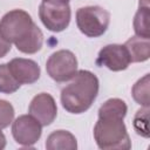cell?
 <instances>
[{"label":"cell","instance_id":"cell-2","mask_svg":"<svg viewBox=\"0 0 150 150\" xmlns=\"http://www.w3.org/2000/svg\"><path fill=\"white\" fill-rule=\"evenodd\" d=\"M94 138L103 150H129L131 141L123 118H98L94 127Z\"/></svg>","mask_w":150,"mask_h":150},{"label":"cell","instance_id":"cell-6","mask_svg":"<svg viewBox=\"0 0 150 150\" xmlns=\"http://www.w3.org/2000/svg\"><path fill=\"white\" fill-rule=\"evenodd\" d=\"M47 74L55 82H66L77 73V59L68 49H60L53 53L46 62Z\"/></svg>","mask_w":150,"mask_h":150},{"label":"cell","instance_id":"cell-13","mask_svg":"<svg viewBox=\"0 0 150 150\" xmlns=\"http://www.w3.org/2000/svg\"><path fill=\"white\" fill-rule=\"evenodd\" d=\"M134 30L137 36L150 39V6L149 0H139V7L134 16Z\"/></svg>","mask_w":150,"mask_h":150},{"label":"cell","instance_id":"cell-5","mask_svg":"<svg viewBox=\"0 0 150 150\" xmlns=\"http://www.w3.org/2000/svg\"><path fill=\"white\" fill-rule=\"evenodd\" d=\"M39 16L48 30L59 33L69 26L71 11L68 2L46 0L39 6Z\"/></svg>","mask_w":150,"mask_h":150},{"label":"cell","instance_id":"cell-9","mask_svg":"<svg viewBox=\"0 0 150 150\" xmlns=\"http://www.w3.org/2000/svg\"><path fill=\"white\" fill-rule=\"evenodd\" d=\"M29 115L38 120L42 127H47L54 122L57 115V107L54 97L47 93H40L33 97L28 108Z\"/></svg>","mask_w":150,"mask_h":150},{"label":"cell","instance_id":"cell-8","mask_svg":"<svg viewBox=\"0 0 150 150\" xmlns=\"http://www.w3.org/2000/svg\"><path fill=\"white\" fill-rule=\"evenodd\" d=\"M131 60L124 45L111 43L104 46L97 55L96 64L98 67H107L112 71H121L129 67Z\"/></svg>","mask_w":150,"mask_h":150},{"label":"cell","instance_id":"cell-14","mask_svg":"<svg viewBox=\"0 0 150 150\" xmlns=\"http://www.w3.org/2000/svg\"><path fill=\"white\" fill-rule=\"evenodd\" d=\"M43 43V34L41 29L35 25L32 32L20 42L15 43V47L19 52L25 54H35L38 53Z\"/></svg>","mask_w":150,"mask_h":150},{"label":"cell","instance_id":"cell-18","mask_svg":"<svg viewBox=\"0 0 150 150\" xmlns=\"http://www.w3.org/2000/svg\"><path fill=\"white\" fill-rule=\"evenodd\" d=\"M134 129L137 135L148 138L149 137V107H143L135 114Z\"/></svg>","mask_w":150,"mask_h":150},{"label":"cell","instance_id":"cell-21","mask_svg":"<svg viewBox=\"0 0 150 150\" xmlns=\"http://www.w3.org/2000/svg\"><path fill=\"white\" fill-rule=\"evenodd\" d=\"M5 146H6V137H5L4 132H2L1 129H0V150L4 149Z\"/></svg>","mask_w":150,"mask_h":150},{"label":"cell","instance_id":"cell-22","mask_svg":"<svg viewBox=\"0 0 150 150\" xmlns=\"http://www.w3.org/2000/svg\"><path fill=\"white\" fill-rule=\"evenodd\" d=\"M42 1H46V0H42ZM55 1H62V2H69L70 0H55Z\"/></svg>","mask_w":150,"mask_h":150},{"label":"cell","instance_id":"cell-17","mask_svg":"<svg viewBox=\"0 0 150 150\" xmlns=\"http://www.w3.org/2000/svg\"><path fill=\"white\" fill-rule=\"evenodd\" d=\"M20 83L12 75L8 64H0V93L4 94H13L20 88Z\"/></svg>","mask_w":150,"mask_h":150},{"label":"cell","instance_id":"cell-7","mask_svg":"<svg viewBox=\"0 0 150 150\" xmlns=\"http://www.w3.org/2000/svg\"><path fill=\"white\" fill-rule=\"evenodd\" d=\"M42 125L32 115H21L12 124V135L22 146L34 145L41 137Z\"/></svg>","mask_w":150,"mask_h":150},{"label":"cell","instance_id":"cell-3","mask_svg":"<svg viewBox=\"0 0 150 150\" xmlns=\"http://www.w3.org/2000/svg\"><path fill=\"white\" fill-rule=\"evenodd\" d=\"M35 26L32 16L23 9L7 12L0 20V34L9 43H18L23 40Z\"/></svg>","mask_w":150,"mask_h":150},{"label":"cell","instance_id":"cell-10","mask_svg":"<svg viewBox=\"0 0 150 150\" xmlns=\"http://www.w3.org/2000/svg\"><path fill=\"white\" fill-rule=\"evenodd\" d=\"M7 64L12 75L20 84H32L40 79V67L33 60L15 57Z\"/></svg>","mask_w":150,"mask_h":150},{"label":"cell","instance_id":"cell-1","mask_svg":"<svg viewBox=\"0 0 150 150\" xmlns=\"http://www.w3.org/2000/svg\"><path fill=\"white\" fill-rule=\"evenodd\" d=\"M98 79L89 70H79L71 81L61 90L62 107L70 114L87 111L98 94Z\"/></svg>","mask_w":150,"mask_h":150},{"label":"cell","instance_id":"cell-15","mask_svg":"<svg viewBox=\"0 0 150 150\" xmlns=\"http://www.w3.org/2000/svg\"><path fill=\"white\" fill-rule=\"evenodd\" d=\"M128 111V107L125 102L121 98H109L98 109V118L107 117H117L124 118Z\"/></svg>","mask_w":150,"mask_h":150},{"label":"cell","instance_id":"cell-11","mask_svg":"<svg viewBox=\"0 0 150 150\" xmlns=\"http://www.w3.org/2000/svg\"><path fill=\"white\" fill-rule=\"evenodd\" d=\"M76 148L75 136L67 130H55L46 139L47 150H75Z\"/></svg>","mask_w":150,"mask_h":150},{"label":"cell","instance_id":"cell-16","mask_svg":"<svg viewBox=\"0 0 150 150\" xmlns=\"http://www.w3.org/2000/svg\"><path fill=\"white\" fill-rule=\"evenodd\" d=\"M131 94L136 103L142 107H149V74H145L134 84Z\"/></svg>","mask_w":150,"mask_h":150},{"label":"cell","instance_id":"cell-19","mask_svg":"<svg viewBox=\"0 0 150 150\" xmlns=\"http://www.w3.org/2000/svg\"><path fill=\"white\" fill-rule=\"evenodd\" d=\"M14 118V108L13 105L6 101L0 100V129L7 128Z\"/></svg>","mask_w":150,"mask_h":150},{"label":"cell","instance_id":"cell-20","mask_svg":"<svg viewBox=\"0 0 150 150\" xmlns=\"http://www.w3.org/2000/svg\"><path fill=\"white\" fill-rule=\"evenodd\" d=\"M11 48H12V43H9L8 41H6L2 38V35L0 34V59L4 57V56H6L7 53L11 50Z\"/></svg>","mask_w":150,"mask_h":150},{"label":"cell","instance_id":"cell-12","mask_svg":"<svg viewBox=\"0 0 150 150\" xmlns=\"http://www.w3.org/2000/svg\"><path fill=\"white\" fill-rule=\"evenodd\" d=\"M131 62H144L150 57V40L141 36H132L124 43Z\"/></svg>","mask_w":150,"mask_h":150},{"label":"cell","instance_id":"cell-4","mask_svg":"<svg viewBox=\"0 0 150 150\" xmlns=\"http://www.w3.org/2000/svg\"><path fill=\"white\" fill-rule=\"evenodd\" d=\"M110 14L100 6L81 7L76 12V25L80 32L89 38L103 35L109 26Z\"/></svg>","mask_w":150,"mask_h":150}]
</instances>
